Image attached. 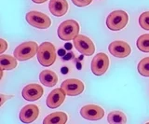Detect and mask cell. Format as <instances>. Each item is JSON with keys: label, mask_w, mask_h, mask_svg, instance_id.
Listing matches in <instances>:
<instances>
[{"label": "cell", "mask_w": 149, "mask_h": 124, "mask_svg": "<svg viewBox=\"0 0 149 124\" xmlns=\"http://www.w3.org/2000/svg\"><path fill=\"white\" fill-rule=\"evenodd\" d=\"M37 60L41 65L50 66L56 60V49L52 43L43 42L37 50Z\"/></svg>", "instance_id": "cell-1"}, {"label": "cell", "mask_w": 149, "mask_h": 124, "mask_svg": "<svg viewBox=\"0 0 149 124\" xmlns=\"http://www.w3.org/2000/svg\"><path fill=\"white\" fill-rule=\"evenodd\" d=\"M79 33V25L74 20H67L58 27V36L63 41H70L77 38Z\"/></svg>", "instance_id": "cell-2"}, {"label": "cell", "mask_w": 149, "mask_h": 124, "mask_svg": "<svg viewBox=\"0 0 149 124\" xmlns=\"http://www.w3.org/2000/svg\"><path fill=\"white\" fill-rule=\"evenodd\" d=\"M39 46H37L36 42L34 41H27L21 45L14 49V56L18 60V61H26L33 58L37 53Z\"/></svg>", "instance_id": "cell-3"}, {"label": "cell", "mask_w": 149, "mask_h": 124, "mask_svg": "<svg viewBox=\"0 0 149 124\" xmlns=\"http://www.w3.org/2000/svg\"><path fill=\"white\" fill-rule=\"evenodd\" d=\"M129 16L123 10H115L111 12L106 19V25L112 31H119L127 25Z\"/></svg>", "instance_id": "cell-4"}, {"label": "cell", "mask_w": 149, "mask_h": 124, "mask_svg": "<svg viewBox=\"0 0 149 124\" xmlns=\"http://www.w3.org/2000/svg\"><path fill=\"white\" fill-rule=\"evenodd\" d=\"M26 21L30 25L38 29H47L51 25L49 17L39 11L28 12L26 14Z\"/></svg>", "instance_id": "cell-5"}, {"label": "cell", "mask_w": 149, "mask_h": 124, "mask_svg": "<svg viewBox=\"0 0 149 124\" xmlns=\"http://www.w3.org/2000/svg\"><path fill=\"white\" fill-rule=\"evenodd\" d=\"M74 46L79 52L86 56H91L95 52V46L92 40L88 36L83 35H78L74 39H73Z\"/></svg>", "instance_id": "cell-6"}, {"label": "cell", "mask_w": 149, "mask_h": 124, "mask_svg": "<svg viewBox=\"0 0 149 124\" xmlns=\"http://www.w3.org/2000/svg\"><path fill=\"white\" fill-rule=\"evenodd\" d=\"M109 66V58L105 53L100 52L91 61V71L95 76H102L107 71Z\"/></svg>", "instance_id": "cell-7"}, {"label": "cell", "mask_w": 149, "mask_h": 124, "mask_svg": "<svg viewBox=\"0 0 149 124\" xmlns=\"http://www.w3.org/2000/svg\"><path fill=\"white\" fill-rule=\"evenodd\" d=\"M61 88L68 96H77L83 93L84 91V84L81 80L76 79H69L64 80Z\"/></svg>", "instance_id": "cell-8"}, {"label": "cell", "mask_w": 149, "mask_h": 124, "mask_svg": "<svg viewBox=\"0 0 149 124\" xmlns=\"http://www.w3.org/2000/svg\"><path fill=\"white\" fill-rule=\"evenodd\" d=\"M80 115L88 121H99L104 116V110L99 105L87 104L80 109Z\"/></svg>", "instance_id": "cell-9"}, {"label": "cell", "mask_w": 149, "mask_h": 124, "mask_svg": "<svg viewBox=\"0 0 149 124\" xmlns=\"http://www.w3.org/2000/svg\"><path fill=\"white\" fill-rule=\"evenodd\" d=\"M108 50H109V52L115 57L125 58L130 54L132 49H130V45L128 43L124 42V41L116 40V41H114V42H112L109 45Z\"/></svg>", "instance_id": "cell-10"}, {"label": "cell", "mask_w": 149, "mask_h": 124, "mask_svg": "<svg viewBox=\"0 0 149 124\" xmlns=\"http://www.w3.org/2000/svg\"><path fill=\"white\" fill-rule=\"evenodd\" d=\"M44 90L43 88L38 84H29L25 86L22 91V97L26 101H31L34 102L41 98V96L43 95Z\"/></svg>", "instance_id": "cell-11"}, {"label": "cell", "mask_w": 149, "mask_h": 124, "mask_svg": "<svg viewBox=\"0 0 149 124\" xmlns=\"http://www.w3.org/2000/svg\"><path fill=\"white\" fill-rule=\"evenodd\" d=\"M39 115V108L36 104H27L20 112V119L23 123L35 121Z\"/></svg>", "instance_id": "cell-12"}, {"label": "cell", "mask_w": 149, "mask_h": 124, "mask_svg": "<svg viewBox=\"0 0 149 124\" xmlns=\"http://www.w3.org/2000/svg\"><path fill=\"white\" fill-rule=\"evenodd\" d=\"M65 93L62 88L54 89L51 93H49L48 98H47L46 104L49 108H57L64 102L65 100Z\"/></svg>", "instance_id": "cell-13"}, {"label": "cell", "mask_w": 149, "mask_h": 124, "mask_svg": "<svg viewBox=\"0 0 149 124\" xmlns=\"http://www.w3.org/2000/svg\"><path fill=\"white\" fill-rule=\"evenodd\" d=\"M49 8L51 14L57 17L63 16L68 10V3L66 0H50Z\"/></svg>", "instance_id": "cell-14"}, {"label": "cell", "mask_w": 149, "mask_h": 124, "mask_svg": "<svg viewBox=\"0 0 149 124\" xmlns=\"http://www.w3.org/2000/svg\"><path fill=\"white\" fill-rule=\"evenodd\" d=\"M39 80L46 87H54L58 82V77L53 71L43 70L39 75Z\"/></svg>", "instance_id": "cell-15"}, {"label": "cell", "mask_w": 149, "mask_h": 124, "mask_svg": "<svg viewBox=\"0 0 149 124\" xmlns=\"http://www.w3.org/2000/svg\"><path fill=\"white\" fill-rule=\"evenodd\" d=\"M68 117L64 112H54L47 116L43 123L44 124H64L67 122Z\"/></svg>", "instance_id": "cell-16"}, {"label": "cell", "mask_w": 149, "mask_h": 124, "mask_svg": "<svg viewBox=\"0 0 149 124\" xmlns=\"http://www.w3.org/2000/svg\"><path fill=\"white\" fill-rule=\"evenodd\" d=\"M17 59L11 55H1L0 56V65L1 70H12L17 66Z\"/></svg>", "instance_id": "cell-17"}, {"label": "cell", "mask_w": 149, "mask_h": 124, "mask_svg": "<svg viewBox=\"0 0 149 124\" xmlns=\"http://www.w3.org/2000/svg\"><path fill=\"white\" fill-rule=\"evenodd\" d=\"M107 121L110 124H125L127 118L123 112L121 111H113L109 113L107 117Z\"/></svg>", "instance_id": "cell-18"}, {"label": "cell", "mask_w": 149, "mask_h": 124, "mask_svg": "<svg viewBox=\"0 0 149 124\" xmlns=\"http://www.w3.org/2000/svg\"><path fill=\"white\" fill-rule=\"evenodd\" d=\"M136 45L141 52H149V34H144L140 36L136 42Z\"/></svg>", "instance_id": "cell-19"}, {"label": "cell", "mask_w": 149, "mask_h": 124, "mask_svg": "<svg viewBox=\"0 0 149 124\" xmlns=\"http://www.w3.org/2000/svg\"><path fill=\"white\" fill-rule=\"evenodd\" d=\"M138 72L143 77H149V57H146L140 61L138 65Z\"/></svg>", "instance_id": "cell-20"}, {"label": "cell", "mask_w": 149, "mask_h": 124, "mask_svg": "<svg viewBox=\"0 0 149 124\" xmlns=\"http://www.w3.org/2000/svg\"><path fill=\"white\" fill-rule=\"evenodd\" d=\"M139 24L143 29L149 30V11L142 13L139 18Z\"/></svg>", "instance_id": "cell-21"}, {"label": "cell", "mask_w": 149, "mask_h": 124, "mask_svg": "<svg viewBox=\"0 0 149 124\" xmlns=\"http://www.w3.org/2000/svg\"><path fill=\"white\" fill-rule=\"evenodd\" d=\"M92 0H72V2L77 7H86L90 5Z\"/></svg>", "instance_id": "cell-22"}, {"label": "cell", "mask_w": 149, "mask_h": 124, "mask_svg": "<svg viewBox=\"0 0 149 124\" xmlns=\"http://www.w3.org/2000/svg\"><path fill=\"white\" fill-rule=\"evenodd\" d=\"M0 43H1V49H0V53H3L5 50L8 49V43L4 39H0Z\"/></svg>", "instance_id": "cell-23"}, {"label": "cell", "mask_w": 149, "mask_h": 124, "mask_svg": "<svg viewBox=\"0 0 149 124\" xmlns=\"http://www.w3.org/2000/svg\"><path fill=\"white\" fill-rule=\"evenodd\" d=\"M1 96V105H3V104L5 103V101H6V99H8V98H11V96H5L4 94H1L0 95Z\"/></svg>", "instance_id": "cell-24"}, {"label": "cell", "mask_w": 149, "mask_h": 124, "mask_svg": "<svg viewBox=\"0 0 149 124\" xmlns=\"http://www.w3.org/2000/svg\"><path fill=\"white\" fill-rule=\"evenodd\" d=\"M32 1L36 3V4H42V3H44L46 1H48V0H32Z\"/></svg>", "instance_id": "cell-25"}]
</instances>
